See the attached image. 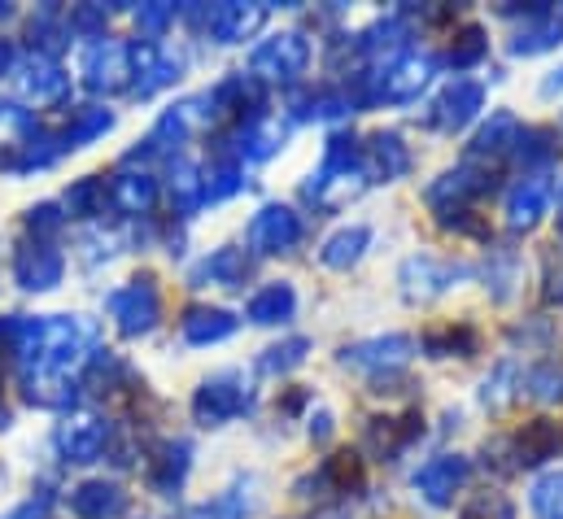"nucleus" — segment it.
Instances as JSON below:
<instances>
[{
	"mask_svg": "<svg viewBox=\"0 0 563 519\" xmlns=\"http://www.w3.org/2000/svg\"><path fill=\"white\" fill-rule=\"evenodd\" d=\"M363 188H367V175H363V140L354 131H332L328 144H323V162L306 179L301 197L310 206H319V210H336L350 197H358Z\"/></svg>",
	"mask_w": 563,
	"mask_h": 519,
	"instance_id": "nucleus-1",
	"label": "nucleus"
},
{
	"mask_svg": "<svg viewBox=\"0 0 563 519\" xmlns=\"http://www.w3.org/2000/svg\"><path fill=\"white\" fill-rule=\"evenodd\" d=\"M498 188V170H485V166H472V162H459L454 170H441L428 188H423V201L428 210L441 219H454V214H467L472 201L489 197Z\"/></svg>",
	"mask_w": 563,
	"mask_h": 519,
	"instance_id": "nucleus-2",
	"label": "nucleus"
},
{
	"mask_svg": "<svg viewBox=\"0 0 563 519\" xmlns=\"http://www.w3.org/2000/svg\"><path fill=\"white\" fill-rule=\"evenodd\" d=\"M310 70V40L301 31H276L250 53V75L258 84H280L292 88Z\"/></svg>",
	"mask_w": 563,
	"mask_h": 519,
	"instance_id": "nucleus-3",
	"label": "nucleus"
},
{
	"mask_svg": "<svg viewBox=\"0 0 563 519\" xmlns=\"http://www.w3.org/2000/svg\"><path fill=\"white\" fill-rule=\"evenodd\" d=\"M416 354H420V341H416V336L389 332V336H372V341L345 345V350H341V367L363 372V376H376V380H389V376L402 372Z\"/></svg>",
	"mask_w": 563,
	"mask_h": 519,
	"instance_id": "nucleus-4",
	"label": "nucleus"
},
{
	"mask_svg": "<svg viewBox=\"0 0 563 519\" xmlns=\"http://www.w3.org/2000/svg\"><path fill=\"white\" fill-rule=\"evenodd\" d=\"M254 406V389L241 372H219L210 380H201V389L192 393V415L197 423L206 428H219V423H232L241 419L245 410Z\"/></svg>",
	"mask_w": 563,
	"mask_h": 519,
	"instance_id": "nucleus-5",
	"label": "nucleus"
},
{
	"mask_svg": "<svg viewBox=\"0 0 563 519\" xmlns=\"http://www.w3.org/2000/svg\"><path fill=\"white\" fill-rule=\"evenodd\" d=\"M481 110H485V84L454 79V84H445L437 92V101L428 106V119L423 123L432 131H441V135H459V131H467L481 119Z\"/></svg>",
	"mask_w": 563,
	"mask_h": 519,
	"instance_id": "nucleus-6",
	"label": "nucleus"
},
{
	"mask_svg": "<svg viewBox=\"0 0 563 519\" xmlns=\"http://www.w3.org/2000/svg\"><path fill=\"white\" fill-rule=\"evenodd\" d=\"M306 236V223L292 206L280 201H267L254 219H250V250L263 254V258H276V254H292Z\"/></svg>",
	"mask_w": 563,
	"mask_h": 519,
	"instance_id": "nucleus-7",
	"label": "nucleus"
},
{
	"mask_svg": "<svg viewBox=\"0 0 563 519\" xmlns=\"http://www.w3.org/2000/svg\"><path fill=\"white\" fill-rule=\"evenodd\" d=\"M463 275H472L467 266H459V262H441L432 258V254H416V258L402 262V270H398V284H402V297L407 301H437L441 292H450Z\"/></svg>",
	"mask_w": 563,
	"mask_h": 519,
	"instance_id": "nucleus-8",
	"label": "nucleus"
},
{
	"mask_svg": "<svg viewBox=\"0 0 563 519\" xmlns=\"http://www.w3.org/2000/svg\"><path fill=\"white\" fill-rule=\"evenodd\" d=\"M106 306H110V314H114V323H119L123 336H144L162 319V297H157L153 279H132L128 288L110 292Z\"/></svg>",
	"mask_w": 563,
	"mask_h": 519,
	"instance_id": "nucleus-9",
	"label": "nucleus"
},
{
	"mask_svg": "<svg viewBox=\"0 0 563 519\" xmlns=\"http://www.w3.org/2000/svg\"><path fill=\"white\" fill-rule=\"evenodd\" d=\"M467 481H472V459L467 454H437L416 472V494L428 507H450L454 494H463Z\"/></svg>",
	"mask_w": 563,
	"mask_h": 519,
	"instance_id": "nucleus-10",
	"label": "nucleus"
},
{
	"mask_svg": "<svg viewBox=\"0 0 563 519\" xmlns=\"http://www.w3.org/2000/svg\"><path fill=\"white\" fill-rule=\"evenodd\" d=\"M520 119L511 114V110H498V114H489V123L472 135V144H467V157L463 162H472V166H485V170H498L507 157H516V144H520Z\"/></svg>",
	"mask_w": 563,
	"mask_h": 519,
	"instance_id": "nucleus-11",
	"label": "nucleus"
},
{
	"mask_svg": "<svg viewBox=\"0 0 563 519\" xmlns=\"http://www.w3.org/2000/svg\"><path fill=\"white\" fill-rule=\"evenodd\" d=\"M551 197H555L551 175H520V179L511 184V192H507V206H503L507 228H511L516 236H520V232H533V228L547 219Z\"/></svg>",
	"mask_w": 563,
	"mask_h": 519,
	"instance_id": "nucleus-12",
	"label": "nucleus"
},
{
	"mask_svg": "<svg viewBox=\"0 0 563 519\" xmlns=\"http://www.w3.org/2000/svg\"><path fill=\"white\" fill-rule=\"evenodd\" d=\"M563 44V4H529L525 9V22L516 26L511 35V53L516 57H538V53H551Z\"/></svg>",
	"mask_w": 563,
	"mask_h": 519,
	"instance_id": "nucleus-13",
	"label": "nucleus"
},
{
	"mask_svg": "<svg viewBox=\"0 0 563 519\" xmlns=\"http://www.w3.org/2000/svg\"><path fill=\"white\" fill-rule=\"evenodd\" d=\"M423 437V415L420 410H407V415H376L367 419V450L385 463L402 459L416 441Z\"/></svg>",
	"mask_w": 563,
	"mask_h": 519,
	"instance_id": "nucleus-14",
	"label": "nucleus"
},
{
	"mask_svg": "<svg viewBox=\"0 0 563 519\" xmlns=\"http://www.w3.org/2000/svg\"><path fill=\"white\" fill-rule=\"evenodd\" d=\"M132 75V48H123L119 40H97L84 53V88L88 92H119Z\"/></svg>",
	"mask_w": 563,
	"mask_h": 519,
	"instance_id": "nucleus-15",
	"label": "nucleus"
},
{
	"mask_svg": "<svg viewBox=\"0 0 563 519\" xmlns=\"http://www.w3.org/2000/svg\"><path fill=\"white\" fill-rule=\"evenodd\" d=\"M363 175L367 184H394L402 175H411V148L398 131H376L363 144Z\"/></svg>",
	"mask_w": 563,
	"mask_h": 519,
	"instance_id": "nucleus-16",
	"label": "nucleus"
},
{
	"mask_svg": "<svg viewBox=\"0 0 563 519\" xmlns=\"http://www.w3.org/2000/svg\"><path fill=\"white\" fill-rule=\"evenodd\" d=\"M106 445H110V423L97 415H75L57 428V450L70 463H92V459H101Z\"/></svg>",
	"mask_w": 563,
	"mask_h": 519,
	"instance_id": "nucleus-17",
	"label": "nucleus"
},
{
	"mask_svg": "<svg viewBox=\"0 0 563 519\" xmlns=\"http://www.w3.org/2000/svg\"><path fill=\"white\" fill-rule=\"evenodd\" d=\"M263 22H267V4H236V0H228V4H214L206 13V31H210L214 44H241Z\"/></svg>",
	"mask_w": 563,
	"mask_h": 519,
	"instance_id": "nucleus-18",
	"label": "nucleus"
},
{
	"mask_svg": "<svg viewBox=\"0 0 563 519\" xmlns=\"http://www.w3.org/2000/svg\"><path fill=\"white\" fill-rule=\"evenodd\" d=\"M18 97L22 101H35V106H48V101H62L66 88H70V75L53 62V57H31L26 66H18V79H13Z\"/></svg>",
	"mask_w": 563,
	"mask_h": 519,
	"instance_id": "nucleus-19",
	"label": "nucleus"
},
{
	"mask_svg": "<svg viewBox=\"0 0 563 519\" xmlns=\"http://www.w3.org/2000/svg\"><path fill=\"white\" fill-rule=\"evenodd\" d=\"M563 445V428L555 419H529L520 432H516V441H511V459H516V472H525V467H542L547 459H555Z\"/></svg>",
	"mask_w": 563,
	"mask_h": 519,
	"instance_id": "nucleus-20",
	"label": "nucleus"
},
{
	"mask_svg": "<svg viewBox=\"0 0 563 519\" xmlns=\"http://www.w3.org/2000/svg\"><path fill=\"white\" fill-rule=\"evenodd\" d=\"M70 511L79 519H119L128 511V494L114 481H84L70 494Z\"/></svg>",
	"mask_w": 563,
	"mask_h": 519,
	"instance_id": "nucleus-21",
	"label": "nucleus"
},
{
	"mask_svg": "<svg viewBox=\"0 0 563 519\" xmlns=\"http://www.w3.org/2000/svg\"><path fill=\"white\" fill-rule=\"evenodd\" d=\"M132 75H136V97H153L157 88L179 79V62L166 57L153 40H144V44L132 48Z\"/></svg>",
	"mask_w": 563,
	"mask_h": 519,
	"instance_id": "nucleus-22",
	"label": "nucleus"
},
{
	"mask_svg": "<svg viewBox=\"0 0 563 519\" xmlns=\"http://www.w3.org/2000/svg\"><path fill=\"white\" fill-rule=\"evenodd\" d=\"M297 314V288L288 279H276V284H263L250 306H245V319L258 323V328H276V323H288Z\"/></svg>",
	"mask_w": 563,
	"mask_h": 519,
	"instance_id": "nucleus-23",
	"label": "nucleus"
},
{
	"mask_svg": "<svg viewBox=\"0 0 563 519\" xmlns=\"http://www.w3.org/2000/svg\"><path fill=\"white\" fill-rule=\"evenodd\" d=\"M13 275H18V284L31 288V292L57 288V284H62V254L48 250V245H26V250H18V258H13Z\"/></svg>",
	"mask_w": 563,
	"mask_h": 519,
	"instance_id": "nucleus-24",
	"label": "nucleus"
},
{
	"mask_svg": "<svg viewBox=\"0 0 563 519\" xmlns=\"http://www.w3.org/2000/svg\"><path fill=\"white\" fill-rule=\"evenodd\" d=\"M367 250H372V228H367V223H345V228H336V232L323 241L319 262H323L328 270H350V266L363 262Z\"/></svg>",
	"mask_w": 563,
	"mask_h": 519,
	"instance_id": "nucleus-25",
	"label": "nucleus"
},
{
	"mask_svg": "<svg viewBox=\"0 0 563 519\" xmlns=\"http://www.w3.org/2000/svg\"><path fill=\"white\" fill-rule=\"evenodd\" d=\"M250 270H254V258L245 250L223 245V250H214L206 262L192 266V284H206L210 279V284H223V288H241L250 279Z\"/></svg>",
	"mask_w": 563,
	"mask_h": 519,
	"instance_id": "nucleus-26",
	"label": "nucleus"
},
{
	"mask_svg": "<svg viewBox=\"0 0 563 519\" xmlns=\"http://www.w3.org/2000/svg\"><path fill=\"white\" fill-rule=\"evenodd\" d=\"M236 332V314L219 310V306H192L184 314V341L188 345H219Z\"/></svg>",
	"mask_w": 563,
	"mask_h": 519,
	"instance_id": "nucleus-27",
	"label": "nucleus"
},
{
	"mask_svg": "<svg viewBox=\"0 0 563 519\" xmlns=\"http://www.w3.org/2000/svg\"><path fill=\"white\" fill-rule=\"evenodd\" d=\"M314 485H323V489H332V494H363V485H367V467H363V454H354V450H341V454H332V459H323V467H319V476H314Z\"/></svg>",
	"mask_w": 563,
	"mask_h": 519,
	"instance_id": "nucleus-28",
	"label": "nucleus"
},
{
	"mask_svg": "<svg viewBox=\"0 0 563 519\" xmlns=\"http://www.w3.org/2000/svg\"><path fill=\"white\" fill-rule=\"evenodd\" d=\"M516 157L529 175H547L555 162H560V131L555 128H525L520 131V144H516Z\"/></svg>",
	"mask_w": 563,
	"mask_h": 519,
	"instance_id": "nucleus-29",
	"label": "nucleus"
},
{
	"mask_svg": "<svg viewBox=\"0 0 563 519\" xmlns=\"http://www.w3.org/2000/svg\"><path fill=\"white\" fill-rule=\"evenodd\" d=\"M241 188H245V162L219 148L214 162L201 170V192H206V201H228V197H236Z\"/></svg>",
	"mask_w": 563,
	"mask_h": 519,
	"instance_id": "nucleus-30",
	"label": "nucleus"
},
{
	"mask_svg": "<svg viewBox=\"0 0 563 519\" xmlns=\"http://www.w3.org/2000/svg\"><path fill=\"white\" fill-rule=\"evenodd\" d=\"M188 467H192V450H188V441H166V445L157 450L153 467H148V481H153L157 494H175V489L188 481Z\"/></svg>",
	"mask_w": 563,
	"mask_h": 519,
	"instance_id": "nucleus-31",
	"label": "nucleus"
},
{
	"mask_svg": "<svg viewBox=\"0 0 563 519\" xmlns=\"http://www.w3.org/2000/svg\"><path fill=\"white\" fill-rule=\"evenodd\" d=\"M485 57H489V31H485L481 22H463V26L454 31L450 48H445V66H450V70H472V66H481Z\"/></svg>",
	"mask_w": 563,
	"mask_h": 519,
	"instance_id": "nucleus-32",
	"label": "nucleus"
},
{
	"mask_svg": "<svg viewBox=\"0 0 563 519\" xmlns=\"http://www.w3.org/2000/svg\"><path fill=\"white\" fill-rule=\"evenodd\" d=\"M533 397V401H542V406H560L563 401V354H547L542 363H533L529 367V376H525V385H520V397Z\"/></svg>",
	"mask_w": 563,
	"mask_h": 519,
	"instance_id": "nucleus-33",
	"label": "nucleus"
},
{
	"mask_svg": "<svg viewBox=\"0 0 563 519\" xmlns=\"http://www.w3.org/2000/svg\"><path fill=\"white\" fill-rule=\"evenodd\" d=\"M481 345V336L467 328V323H450V328H437L420 341V350L428 358H472Z\"/></svg>",
	"mask_w": 563,
	"mask_h": 519,
	"instance_id": "nucleus-34",
	"label": "nucleus"
},
{
	"mask_svg": "<svg viewBox=\"0 0 563 519\" xmlns=\"http://www.w3.org/2000/svg\"><path fill=\"white\" fill-rule=\"evenodd\" d=\"M306 358H310V341H306V336H284L280 345L263 350L258 372H263V376H288V372H297Z\"/></svg>",
	"mask_w": 563,
	"mask_h": 519,
	"instance_id": "nucleus-35",
	"label": "nucleus"
},
{
	"mask_svg": "<svg viewBox=\"0 0 563 519\" xmlns=\"http://www.w3.org/2000/svg\"><path fill=\"white\" fill-rule=\"evenodd\" d=\"M110 197L119 201V210L144 214L153 206V197H157V179L153 175H119L114 188H110Z\"/></svg>",
	"mask_w": 563,
	"mask_h": 519,
	"instance_id": "nucleus-36",
	"label": "nucleus"
},
{
	"mask_svg": "<svg viewBox=\"0 0 563 519\" xmlns=\"http://www.w3.org/2000/svg\"><path fill=\"white\" fill-rule=\"evenodd\" d=\"M529 507L538 519H563V467L542 472L529 489Z\"/></svg>",
	"mask_w": 563,
	"mask_h": 519,
	"instance_id": "nucleus-37",
	"label": "nucleus"
},
{
	"mask_svg": "<svg viewBox=\"0 0 563 519\" xmlns=\"http://www.w3.org/2000/svg\"><path fill=\"white\" fill-rule=\"evenodd\" d=\"M114 128V114L110 110H79L75 119H70V128L62 135V148H79V144H88V140H97V135H106V131Z\"/></svg>",
	"mask_w": 563,
	"mask_h": 519,
	"instance_id": "nucleus-38",
	"label": "nucleus"
},
{
	"mask_svg": "<svg viewBox=\"0 0 563 519\" xmlns=\"http://www.w3.org/2000/svg\"><path fill=\"white\" fill-rule=\"evenodd\" d=\"M170 197H175V210H179V214H192V210L206 201V192H201V170H197V166H188V162H175Z\"/></svg>",
	"mask_w": 563,
	"mask_h": 519,
	"instance_id": "nucleus-39",
	"label": "nucleus"
},
{
	"mask_svg": "<svg viewBox=\"0 0 563 519\" xmlns=\"http://www.w3.org/2000/svg\"><path fill=\"white\" fill-rule=\"evenodd\" d=\"M250 516V503H245V494L241 489H223V494H214V498H206V503H197L188 519H245Z\"/></svg>",
	"mask_w": 563,
	"mask_h": 519,
	"instance_id": "nucleus-40",
	"label": "nucleus"
},
{
	"mask_svg": "<svg viewBox=\"0 0 563 519\" xmlns=\"http://www.w3.org/2000/svg\"><path fill=\"white\" fill-rule=\"evenodd\" d=\"M101 206H106V184H101L97 175L79 179V184L66 192V210H70V214H79V219H92V214H101Z\"/></svg>",
	"mask_w": 563,
	"mask_h": 519,
	"instance_id": "nucleus-41",
	"label": "nucleus"
},
{
	"mask_svg": "<svg viewBox=\"0 0 563 519\" xmlns=\"http://www.w3.org/2000/svg\"><path fill=\"white\" fill-rule=\"evenodd\" d=\"M459 519H516V503L498 489H481L472 494V503L459 511Z\"/></svg>",
	"mask_w": 563,
	"mask_h": 519,
	"instance_id": "nucleus-42",
	"label": "nucleus"
},
{
	"mask_svg": "<svg viewBox=\"0 0 563 519\" xmlns=\"http://www.w3.org/2000/svg\"><path fill=\"white\" fill-rule=\"evenodd\" d=\"M520 385H525V376H520L511 363H503V367L485 380V393H481V397H485V406H489V410H503L511 397H520Z\"/></svg>",
	"mask_w": 563,
	"mask_h": 519,
	"instance_id": "nucleus-43",
	"label": "nucleus"
},
{
	"mask_svg": "<svg viewBox=\"0 0 563 519\" xmlns=\"http://www.w3.org/2000/svg\"><path fill=\"white\" fill-rule=\"evenodd\" d=\"M542 301L563 306V245L542 250Z\"/></svg>",
	"mask_w": 563,
	"mask_h": 519,
	"instance_id": "nucleus-44",
	"label": "nucleus"
},
{
	"mask_svg": "<svg viewBox=\"0 0 563 519\" xmlns=\"http://www.w3.org/2000/svg\"><path fill=\"white\" fill-rule=\"evenodd\" d=\"M26 223H31V232H57L62 228V214H57V206H35Z\"/></svg>",
	"mask_w": 563,
	"mask_h": 519,
	"instance_id": "nucleus-45",
	"label": "nucleus"
},
{
	"mask_svg": "<svg viewBox=\"0 0 563 519\" xmlns=\"http://www.w3.org/2000/svg\"><path fill=\"white\" fill-rule=\"evenodd\" d=\"M170 18H175V9H170V4H153V9H141V26H144V31H162Z\"/></svg>",
	"mask_w": 563,
	"mask_h": 519,
	"instance_id": "nucleus-46",
	"label": "nucleus"
},
{
	"mask_svg": "<svg viewBox=\"0 0 563 519\" xmlns=\"http://www.w3.org/2000/svg\"><path fill=\"white\" fill-rule=\"evenodd\" d=\"M328 437H332V415H328V410H319V415L310 419V441L328 445Z\"/></svg>",
	"mask_w": 563,
	"mask_h": 519,
	"instance_id": "nucleus-47",
	"label": "nucleus"
},
{
	"mask_svg": "<svg viewBox=\"0 0 563 519\" xmlns=\"http://www.w3.org/2000/svg\"><path fill=\"white\" fill-rule=\"evenodd\" d=\"M306 401H310V393L306 389H288V397H284V415H292V410H301V406H306Z\"/></svg>",
	"mask_w": 563,
	"mask_h": 519,
	"instance_id": "nucleus-48",
	"label": "nucleus"
},
{
	"mask_svg": "<svg viewBox=\"0 0 563 519\" xmlns=\"http://www.w3.org/2000/svg\"><path fill=\"white\" fill-rule=\"evenodd\" d=\"M40 516H44V503H26L22 511H13L9 519H40Z\"/></svg>",
	"mask_w": 563,
	"mask_h": 519,
	"instance_id": "nucleus-49",
	"label": "nucleus"
},
{
	"mask_svg": "<svg viewBox=\"0 0 563 519\" xmlns=\"http://www.w3.org/2000/svg\"><path fill=\"white\" fill-rule=\"evenodd\" d=\"M310 519H350V516H345L341 507H328V511H314V516H310Z\"/></svg>",
	"mask_w": 563,
	"mask_h": 519,
	"instance_id": "nucleus-50",
	"label": "nucleus"
},
{
	"mask_svg": "<svg viewBox=\"0 0 563 519\" xmlns=\"http://www.w3.org/2000/svg\"><path fill=\"white\" fill-rule=\"evenodd\" d=\"M563 88V70H555V79H547V92H560Z\"/></svg>",
	"mask_w": 563,
	"mask_h": 519,
	"instance_id": "nucleus-51",
	"label": "nucleus"
},
{
	"mask_svg": "<svg viewBox=\"0 0 563 519\" xmlns=\"http://www.w3.org/2000/svg\"><path fill=\"white\" fill-rule=\"evenodd\" d=\"M9 57H13V53H9V44H4V40H0V70H4V66H9Z\"/></svg>",
	"mask_w": 563,
	"mask_h": 519,
	"instance_id": "nucleus-52",
	"label": "nucleus"
},
{
	"mask_svg": "<svg viewBox=\"0 0 563 519\" xmlns=\"http://www.w3.org/2000/svg\"><path fill=\"white\" fill-rule=\"evenodd\" d=\"M555 219H560V236H563V188H560V214Z\"/></svg>",
	"mask_w": 563,
	"mask_h": 519,
	"instance_id": "nucleus-53",
	"label": "nucleus"
},
{
	"mask_svg": "<svg viewBox=\"0 0 563 519\" xmlns=\"http://www.w3.org/2000/svg\"><path fill=\"white\" fill-rule=\"evenodd\" d=\"M560 135H563V123H560Z\"/></svg>",
	"mask_w": 563,
	"mask_h": 519,
	"instance_id": "nucleus-54",
	"label": "nucleus"
}]
</instances>
